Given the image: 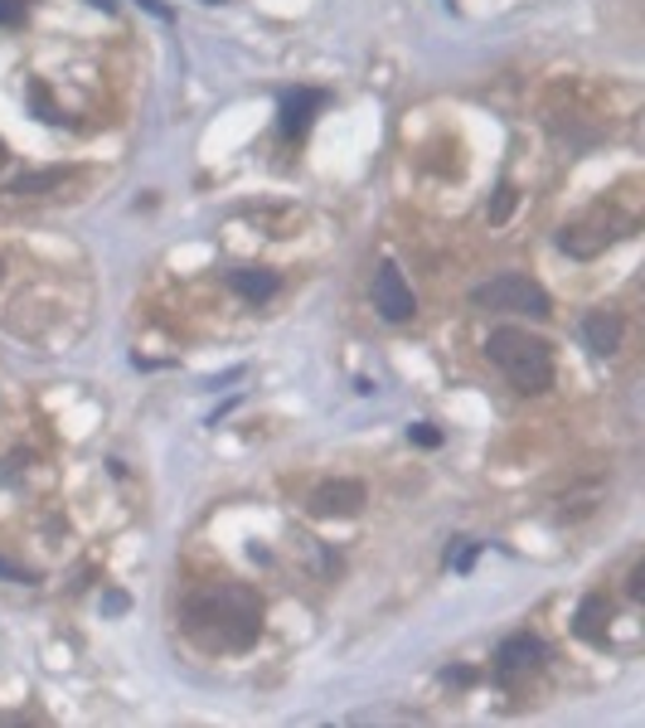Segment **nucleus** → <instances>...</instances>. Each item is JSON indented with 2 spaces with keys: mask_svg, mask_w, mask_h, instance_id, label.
<instances>
[{
  "mask_svg": "<svg viewBox=\"0 0 645 728\" xmlns=\"http://www.w3.org/2000/svg\"><path fill=\"white\" fill-rule=\"evenodd\" d=\"M185 631L209 651H248L262 637V602L244 582H209L180 607Z\"/></svg>",
  "mask_w": 645,
  "mask_h": 728,
  "instance_id": "f257e3e1",
  "label": "nucleus"
},
{
  "mask_svg": "<svg viewBox=\"0 0 645 728\" xmlns=\"http://www.w3.org/2000/svg\"><path fill=\"white\" fill-rule=\"evenodd\" d=\"M486 355L505 369V379L515 383L519 393H544L548 383H554V355H548L539 336H529V330H519V326L490 330Z\"/></svg>",
  "mask_w": 645,
  "mask_h": 728,
  "instance_id": "f03ea898",
  "label": "nucleus"
},
{
  "mask_svg": "<svg viewBox=\"0 0 645 728\" xmlns=\"http://www.w3.org/2000/svg\"><path fill=\"white\" fill-rule=\"evenodd\" d=\"M472 301L480 311H509V316H534V321H544L548 311H554V301H548V291L534 282V277L524 272H500L490 277V282L472 287Z\"/></svg>",
  "mask_w": 645,
  "mask_h": 728,
  "instance_id": "7ed1b4c3",
  "label": "nucleus"
},
{
  "mask_svg": "<svg viewBox=\"0 0 645 728\" xmlns=\"http://www.w3.org/2000/svg\"><path fill=\"white\" fill-rule=\"evenodd\" d=\"M374 311L384 316V321H413V311H418V301H413V287L408 277L398 272V262H379V272H374Z\"/></svg>",
  "mask_w": 645,
  "mask_h": 728,
  "instance_id": "20e7f679",
  "label": "nucleus"
},
{
  "mask_svg": "<svg viewBox=\"0 0 645 728\" xmlns=\"http://www.w3.org/2000/svg\"><path fill=\"white\" fill-rule=\"evenodd\" d=\"M539 660H544V641L529 637V631H519V637H505L500 641V651H495V670H500L505 685H515L519 675L539 670Z\"/></svg>",
  "mask_w": 645,
  "mask_h": 728,
  "instance_id": "39448f33",
  "label": "nucleus"
},
{
  "mask_svg": "<svg viewBox=\"0 0 645 728\" xmlns=\"http://www.w3.org/2000/svg\"><path fill=\"white\" fill-rule=\"evenodd\" d=\"M326 92L320 88H297V92H287L281 98V108H277V127H281V137H306L316 122V112L326 108Z\"/></svg>",
  "mask_w": 645,
  "mask_h": 728,
  "instance_id": "423d86ee",
  "label": "nucleus"
},
{
  "mask_svg": "<svg viewBox=\"0 0 645 728\" xmlns=\"http://www.w3.org/2000/svg\"><path fill=\"white\" fill-rule=\"evenodd\" d=\"M365 510V486L359 481H326V486H316V496H311V515L316 520H345V515H359Z\"/></svg>",
  "mask_w": 645,
  "mask_h": 728,
  "instance_id": "0eeeda50",
  "label": "nucleus"
},
{
  "mask_svg": "<svg viewBox=\"0 0 645 728\" xmlns=\"http://www.w3.org/2000/svg\"><path fill=\"white\" fill-rule=\"evenodd\" d=\"M607 621H612V602H607V592H587V598L577 602L573 631H577L583 641L602 646V641H607Z\"/></svg>",
  "mask_w": 645,
  "mask_h": 728,
  "instance_id": "6e6552de",
  "label": "nucleus"
},
{
  "mask_svg": "<svg viewBox=\"0 0 645 728\" xmlns=\"http://www.w3.org/2000/svg\"><path fill=\"white\" fill-rule=\"evenodd\" d=\"M73 170L69 166H49V170H24V176L10 180V200H39V195H53L63 190V180H69Z\"/></svg>",
  "mask_w": 645,
  "mask_h": 728,
  "instance_id": "1a4fd4ad",
  "label": "nucleus"
},
{
  "mask_svg": "<svg viewBox=\"0 0 645 728\" xmlns=\"http://www.w3.org/2000/svg\"><path fill=\"white\" fill-rule=\"evenodd\" d=\"M583 340L593 355H616L622 350V316L616 311H593L583 321Z\"/></svg>",
  "mask_w": 645,
  "mask_h": 728,
  "instance_id": "9d476101",
  "label": "nucleus"
},
{
  "mask_svg": "<svg viewBox=\"0 0 645 728\" xmlns=\"http://www.w3.org/2000/svg\"><path fill=\"white\" fill-rule=\"evenodd\" d=\"M607 243H612V229H597V223H573V229L558 233V248L568 258H597Z\"/></svg>",
  "mask_w": 645,
  "mask_h": 728,
  "instance_id": "9b49d317",
  "label": "nucleus"
},
{
  "mask_svg": "<svg viewBox=\"0 0 645 728\" xmlns=\"http://www.w3.org/2000/svg\"><path fill=\"white\" fill-rule=\"evenodd\" d=\"M228 287H234V291H244L248 301H267V297H272V291H277L281 282H277V272L244 268V272H228Z\"/></svg>",
  "mask_w": 645,
  "mask_h": 728,
  "instance_id": "f8f14e48",
  "label": "nucleus"
},
{
  "mask_svg": "<svg viewBox=\"0 0 645 728\" xmlns=\"http://www.w3.org/2000/svg\"><path fill=\"white\" fill-rule=\"evenodd\" d=\"M30 108L39 112V122H49V127H59V122H63V112L53 108V98H49V88H44V83H30Z\"/></svg>",
  "mask_w": 645,
  "mask_h": 728,
  "instance_id": "ddd939ff",
  "label": "nucleus"
},
{
  "mask_svg": "<svg viewBox=\"0 0 645 728\" xmlns=\"http://www.w3.org/2000/svg\"><path fill=\"white\" fill-rule=\"evenodd\" d=\"M509 209H515V190H509V185H500V190H495V200L486 205V219H490V223H505Z\"/></svg>",
  "mask_w": 645,
  "mask_h": 728,
  "instance_id": "4468645a",
  "label": "nucleus"
},
{
  "mask_svg": "<svg viewBox=\"0 0 645 728\" xmlns=\"http://www.w3.org/2000/svg\"><path fill=\"white\" fill-rule=\"evenodd\" d=\"M408 437H413V442H418V447H441V432L433 428V422H413Z\"/></svg>",
  "mask_w": 645,
  "mask_h": 728,
  "instance_id": "2eb2a0df",
  "label": "nucleus"
},
{
  "mask_svg": "<svg viewBox=\"0 0 645 728\" xmlns=\"http://www.w3.org/2000/svg\"><path fill=\"white\" fill-rule=\"evenodd\" d=\"M476 554H480V545H462V549H456V554H447V564L456 568V574H466V568L476 564Z\"/></svg>",
  "mask_w": 645,
  "mask_h": 728,
  "instance_id": "dca6fc26",
  "label": "nucleus"
},
{
  "mask_svg": "<svg viewBox=\"0 0 645 728\" xmlns=\"http://www.w3.org/2000/svg\"><path fill=\"white\" fill-rule=\"evenodd\" d=\"M24 20V0H0V24H20Z\"/></svg>",
  "mask_w": 645,
  "mask_h": 728,
  "instance_id": "f3484780",
  "label": "nucleus"
},
{
  "mask_svg": "<svg viewBox=\"0 0 645 728\" xmlns=\"http://www.w3.org/2000/svg\"><path fill=\"white\" fill-rule=\"evenodd\" d=\"M0 578H10V582H34L30 568H20V564H10V559H0Z\"/></svg>",
  "mask_w": 645,
  "mask_h": 728,
  "instance_id": "a211bd4d",
  "label": "nucleus"
},
{
  "mask_svg": "<svg viewBox=\"0 0 645 728\" xmlns=\"http://www.w3.org/2000/svg\"><path fill=\"white\" fill-rule=\"evenodd\" d=\"M626 592H631V598H645V564H636V568H631V582H626Z\"/></svg>",
  "mask_w": 645,
  "mask_h": 728,
  "instance_id": "6ab92c4d",
  "label": "nucleus"
},
{
  "mask_svg": "<svg viewBox=\"0 0 645 728\" xmlns=\"http://www.w3.org/2000/svg\"><path fill=\"white\" fill-rule=\"evenodd\" d=\"M102 607H107V612H127V598H122V592H107Z\"/></svg>",
  "mask_w": 645,
  "mask_h": 728,
  "instance_id": "aec40b11",
  "label": "nucleus"
},
{
  "mask_svg": "<svg viewBox=\"0 0 645 728\" xmlns=\"http://www.w3.org/2000/svg\"><path fill=\"white\" fill-rule=\"evenodd\" d=\"M6 156H10V146H6V141H0V166H6Z\"/></svg>",
  "mask_w": 645,
  "mask_h": 728,
  "instance_id": "412c9836",
  "label": "nucleus"
},
{
  "mask_svg": "<svg viewBox=\"0 0 645 728\" xmlns=\"http://www.w3.org/2000/svg\"><path fill=\"white\" fill-rule=\"evenodd\" d=\"M209 6H219V0H209Z\"/></svg>",
  "mask_w": 645,
  "mask_h": 728,
  "instance_id": "4be33fe9",
  "label": "nucleus"
}]
</instances>
